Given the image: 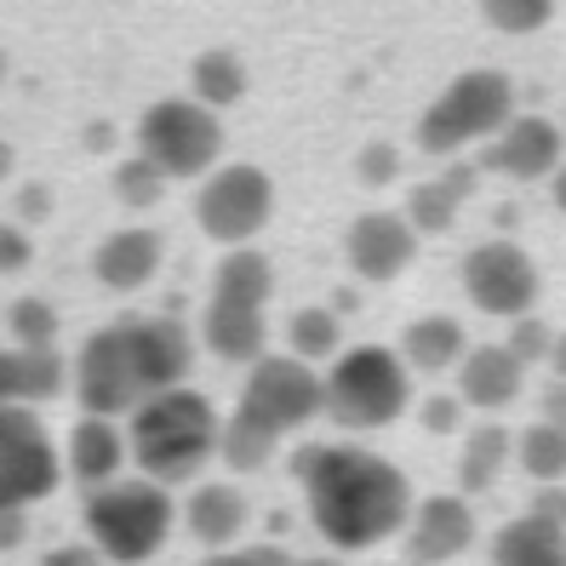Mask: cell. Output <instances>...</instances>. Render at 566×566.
Segmentation results:
<instances>
[{"label":"cell","instance_id":"cell-1","mask_svg":"<svg viewBox=\"0 0 566 566\" xmlns=\"http://www.w3.org/2000/svg\"><path fill=\"white\" fill-rule=\"evenodd\" d=\"M292 470L304 486L310 526L332 549H373L395 532H407L412 521V481L378 452H360L349 441L304 447L292 458Z\"/></svg>","mask_w":566,"mask_h":566},{"label":"cell","instance_id":"cell-2","mask_svg":"<svg viewBox=\"0 0 566 566\" xmlns=\"http://www.w3.org/2000/svg\"><path fill=\"white\" fill-rule=\"evenodd\" d=\"M218 436H223L218 407L201 389L184 384V389L149 395V401L132 412L126 447H132V463H138L149 481L178 486V481H195L218 458Z\"/></svg>","mask_w":566,"mask_h":566},{"label":"cell","instance_id":"cell-3","mask_svg":"<svg viewBox=\"0 0 566 566\" xmlns=\"http://www.w3.org/2000/svg\"><path fill=\"white\" fill-rule=\"evenodd\" d=\"M412 407V366L401 349L355 344L326 366V418L338 429H389Z\"/></svg>","mask_w":566,"mask_h":566},{"label":"cell","instance_id":"cell-4","mask_svg":"<svg viewBox=\"0 0 566 566\" xmlns=\"http://www.w3.org/2000/svg\"><path fill=\"white\" fill-rule=\"evenodd\" d=\"M172 497L160 481L138 475V481H109L86 492V538L97 544V555L115 566H144L160 555L166 532H172Z\"/></svg>","mask_w":566,"mask_h":566},{"label":"cell","instance_id":"cell-5","mask_svg":"<svg viewBox=\"0 0 566 566\" xmlns=\"http://www.w3.org/2000/svg\"><path fill=\"white\" fill-rule=\"evenodd\" d=\"M515 120V86L504 70H463L418 120L423 155H458L470 144H492Z\"/></svg>","mask_w":566,"mask_h":566},{"label":"cell","instance_id":"cell-6","mask_svg":"<svg viewBox=\"0 0 566 566\" xmlns=\"http://www.w3.org/2000/svg\"><path fill=\"white\" fill-rule=\"evenodd\" d=\"M75 395L97 418H120V412L132 418L149 401L155 378H149V360L138 344V321H115L104 332H92L75 360Z\"/></svg>","mask_w":566,"mask_h":566},{"label":"cell","instance_id":"cell-7","mask_svg":"<svg viewBox=\"0 0 566 566\" xmlns=\"http://www.w3.org/2000/svg\"><path fill=\"white\" fill-rule=\"evenodd\" d=\"M138 155L160 166L166 178H207L218 172L223 155V126L218 109L195 104V97H160L138 120Z\"/></svg>","mask_w":566,"mask_h":566},{"label":"cell","instance_id":"cell-8","mask_svg":"<svg viewBox=\"0 0 566 566\" xmlns=\"http://www.w3.org/2000/svg\"><path fill=\"white\" fill-rule=\"evenodd\" d=\"M235 412L286 441V436H297L304 423H315L326 412V378L297 355H263V360H252Z\"/></svg>","mask_w":566,"mask_h":566},{"label":"cell","instance_id":"cell-9","mask_svg":"<svg viewBox=\"0 0 566 566\" xmlns=\"http://www.w3.org/2000/svg\"><path fill=\"white\" fill-rule=\"evenodd\" d=\"M195 218L218 247H247L263 223L275 218V184L252 160H229L207 172L201 195H195Z\"/></svg>","mask_w":566,"mask_h":566},{"label":"cell","instance_id":"cell-10","mask_svg":"<svg viewBox=\"0 0 566 566\" xmlns=\"http://www.w3.org/2000/svg\"><path fill=\"white\" fill-rule=\"evenodd\" d=\"M63 481V452L29 407H0V504H41Z\"/></svg>","mask_w":566,"mask_h":566},{"label":"cell","instance_id":"cell-11","mask_svg":"<svg viewBox=\"0 0 566 566\" xmlns=\"http://www.w3.org/2000/svg\"><path fill=\"white\" fill-rule=\"evenodd\" d=\"M463 292L481 315H504V321H521L538 304V263H532L526 247L515 241H481L470 258H463Z\"/></svg>","mask_w":566,"mask_h":566},{"label":"cell","instance_id":"cell-12","mask_svg":"<svg viewBox=\"0 0 566 566\" xmlns=\"http://www.w3.org/2000/svg\"><path fill=\"white\" fill-rule=\"evenodd\" d=\"M344 258L360 281H395L418 258V229L407 223V212H360L344 235Z\"/></svg>","mask_w":566,"mask_h":566},{"label":"cell","instance_id":"cell-13","mask_svg":"<svg viewBox=\"0 0 566 566\" xmlns=\"http://www.w3.org/2000/svg\"><path fill=\"white\" fill-rule=\"evenodd\" d=\"M560 160H566L560 126L544 120V115H515V120L486 144V160H481V166H492V172H504V178H515V184H532V178H555Z\"/></svg>","mask_w":566,"mask_h":566},{"label":"cell","instance_id":"cell-14","mask_svg":"<svg viewBox=\"0 0 566 566\" xmlns=\"http://www.w3.org/2000/svg\"><path fill=\"white\" fill-rule=\"evenodd\" d=\"M475 544V510L452 492H429L412 504V521H407V555L418 566H441V560H458L463 549Z\"/></svg>","mask_w":566,"mask_h":566},{"label":"cell","instance_id":"cell-15","mask_svg":"<svg viewBox=\"0 0 566 566\" xmlns=\"http://www.w3.org/2000/svg\"><path fill=\"white\" fill-rule=\"evenodd\" d=\"M526 389V366L504 349V344H470L458 366V401L475 407V412H504L521 401Z\"/></svg>","mask_w":566,"mask_h":566},{"label":"cell","instance_id":"cell-16","mask_svg":"<svg viewBox=\"0 0 566 566\" xmlns=\"http://www.w3.org/2000/svg\"><path fill=\"white\" fill-rule=\"evenodd\" d=\"M126 458H132V447H126V436H120V423L86 412V418L70 429V447H63V470H70L86 492H97V486L120 481V463H126Z\"/></svg>","mask_w":566,"mask_h":566},{"label":"cell","instance_id":"cell-17","mask_svg":"<svg viewBox=\"0 0 566 566\" xmlns=\"http://www.w3.org/2000/svg\"><path fill=\"white\" fill-rule=\"evenodd\" d=\"M155 270H160V235L144 223L115 229V235H104L92 252V275L109 292H138V286L155 281Z\"/></svg>","mask_w":566,"mask_h":566},{"label":"cell","instance_id":"cell-18","mask_svg":"<svg viewBox=\"0 0 566 566\" xmlns=\"http://www.w3.org/2000/svg\"><path fill=\"white\" fill-rule=\"evenodd\" d=\"M201 344L229 360V366H252L263 360V344H270V321L252 304H223V297H207V315H201Z\"/></svg>","mask_w":566,"mask_h":566},{"label":"cell","instance_id":"cell-19","mask_svg":"<svg viewBox=\"0 0 566 566\" xmlns=\"http://www.w3.org/2000/svg\"><path fill=\"white\" fill-rule=\"evenodd\" d=\"M463 355H470V338L452 315H418L407 332H401V360L423 378H441V373H458Z\"/></svg>","mask_w":566,"mask_h":566},{"label":"cell","instance_id":"cell-20","mask_svg":"<svg viewBox=\"0 0 566 566\" xmlns=\"http://www.w3.org/2000/svg\"><path fill=\"white\" fill-rule=\"evenodd\" d=\"M247 492L241 486H229V481H207V486H195V497H189V510H184V521H189V532L201 538L207 549H229L247 532Z\"/></svg>","mask_w":566,"mask_h":566},{"label":"cell","instance_id":"cell-21","mask_svg":"<svg viewBox=\"0 0 566 566\" xmlns=\"http://www.w3.org/2000/svg\"><path fill=\"white\" fill-rule=\"evenodd\" d=\"M486 560L492 566H566V526L538 521V515H515L497 526Z\"/></svg>","mask_w":566,"mask_h":566},{"label":"cell","instance_id":"cell-22","mask_svg":"<svg viewBox=\"0 0 566 566\" xmlns=\"http://www.w3.org/2000/svg\"><path fill=\"white\" fill-rule=\"evenodd\" d=\"M270 292H275V270H270V258L252 252V247H229L223 263L212 270V297H223V304L263 310V304H270Z\"/></svg>","mask_w":566,"mask_h":566},{"label":"cell","instance_id":"cell-23","mask_svg":"<svg viewBox=\"0 0 566 566\" xmlns=\"http://www.w3.org/2000/svg\"><path fill=\"white\" fill-rule=\"evenodd\" d=\"M510 458H515V436L504 423H481L470 429V441H463V458H458V486L463 492H486L497 486V475L510 470Z\"/></svg>","mask_w":566,"mask_h":566},{"label":"cell","instance_id":"cell-24","mask_svg":"<svg viewBox=\"0 0 566 566\" xmlns=\"http://www.w3.org/2000/svg\"><path fill=\"white\" fill-rule=\"evenodd\" d=\"M70 378L57 349H7V384H12V407H35L52 401Z\"/></svg>","mask_w":566,"mask_h":566},{"label":"cell","instance_id":"cell-25","mask_svg":"<svg viewBox=\"0 0 566 566\" xmlns=\"http://www.w3.org/2000/svg\"><path fill=\"white\" fill-rule=\"evenodd\" d=\"M189 86H195V104H207V109H229V104H241L247 97V63L235 52H201L195 57V70H189Z\"/></svg>","mask_w":566,"mask_h":566},{"label":"cell","instance_id":"cell-26","mask_svg":"<svg viewBox=\"0 0 566 566\" xmlns=\"http://www.w3.org/2000/svg\"><path fill=\"white\" fill-rule=\"evenodd\" d=\"M515 463L538 486H560L566 481V429H555L544 418L532 429H521V436H515Z\"/></svg>","mask_w":566,"mask_h":566},{"label":"cell","instance_id":"cell-27","mask_svg":"<svg viewBox=\"0 0 566 566\" xmlns=\"http://www.w3.org/2000/svg\"><path fill=\"white\" fill-rule=\"evenodd\" d=\"M275 447H281V436H270V429H258L252 418H241V412H229V418H223L218 458H223L235 475H252V470H263V463L275 458Z\"/></svg>","mask_w":566,"mask_h":566},{"label":"cell","instance_id":"cell-28","mask_svg":"<svg viewBox=\"0 0 566 566\" xmlns=\"http://www.w3.org/2000/svg\"><path fill=\"white\" fill-rule=\"evenodd\" d=\"M286 344L297 360H338L344 355V326L332 310H297L286 321Z\"/></svg>","mask_w":566,"mask_h":566},{"label":"cell","instance_id":"cell-29","mask_svg":"<svg viewBox=\"0 0 566 566\" xmlns=\"http://www.w3.org/2000/svg\"><path fill=\"white\" fill-rule=\"evenodd\" d=\"M458 207H463V195L441 172V178H429L407 195V223L418 229V235H447V229L458 223Z\"/></svg>","mask_w":566,"mask_h":566},{"label":"cell","instance_id":"cell-30","mask_svg":"<svg viewBox=\"0 0 566 566\" xmlns=\"http://www.w3.org/2000/svg\"><path fill=\"white\" fill-rule=\"evenodd\" d=\"M12 326V349H57V310L46 297H18L7 310Z\"/></svg>","mask_w":566,"mask_h":566},{"label":"cell","instance_id":"cell-31","mask_svg":"<svg viewBox=\"0 0 566 566\" xmlns=\"http://www.w3.org/2000/svg\"><path fill=\"white\" fill-rule=\"evenodd\" d=\"M481 18L504 35H532L555 18V0H481Z\"/></svg>","mask_w":566,"mask_h":566},{"label":"cell","instance_id":"cell-32","mask_svg":"<svg viewBox=\"0 0 566 566\" xmlns=\"http://www.w3.org/2000/svg\"><path fill=\"white\" fill-rule=\"evenodd\" d=\"M166 184H172V178H166L160 166H149L144 155L138 160H120V172H115V195H120L126 207H155L160 195H166Z\"/></svg>","mask_w":566,"mask_h":566},{"label":"cell","instance_id":"cell-33","mask_svg":"<svg viewBox=\"0 0 566 566\" xmlns=\"http://www.w3.org/2000/svg\"><path fill=\"white\" fill-rule=\"evenodd\" d=\"M504 349H510L521 366H544V360H549V349H555V332H549V321H544V315H521V321H510Z\"/></svg>","mask_w":566,"mask_h":566},{"label":"cell","instance_id":"cell-34","mask_svg":"<svg viewBox=\"0 0 566 566\" xmlns=\"http://www.w3.org/2000/svg\"><path fill=\"white\" fill-rule=\"evenodd\" d=\"M201 566H297V560L275 544H247V549H212Z\"/></svg>","mask_w":566,"mask_h":566},{"label":"cell","instance_id":"cell-35","mask_svg":"<svg viewBox=\"0 0 566 566\" xmlns=\"http://www.w3.org/2000/svg\"><path fill=\"white\" fill-rule=\"evenodd\" d=\"M29 235L18 223H0V275H18V270H29Z\"/></svg>","mask_w":566,"mask_h":566},{"label":"cell","instance_id":"cell-36","mask_svg":"<svg viewBox=\"0 0 566 566\" xmlns=\"http://www.w3.org/2000/svg\"><path fill=\"white\" fill-rule=\"evenodd\" d=\"M463 423V401H452V395H429L423 401V429L429 436H447V429Z\"/></svg>","mask_w":566,"mask_h":566},{"label":"cell","instance_id":"cell-37","mask_svg":"<svg viewBox=\"0 0 566 566\" xmlns=\"http://www.w3.org/2000/svg\"><path fill=\"white\" fill-rule=\"evenodd\" d=\"M355 172H360L366 184H389V178H395V149H389V144H373V149H360Z\"/></svg>","mask_w":566,"mask_h":566},{"label":"cell","instance_id":"cell-38","mask_svg":"<svg viewBox=\"0 0 566 566\" xmlns=\"http://www.w3.org/2000/svg\"><path fill=\"white\" fill-rule=\"evenodd\" d=\"M526 515L566 526V486H538V492H532V504H526Z\"/></svg>","mask_w":566,"mask_h":566},{"label":"cell","instance_id":"cell-39","mask_svg":"<svg viewBox=\"0 0 566 566\" xmlns=\"http://www.w3.org/2000/svg\"><path fill=\"white\" fill-rule=\"evenodd\" d=\"M41 566H104V555H97V544H57L41 555Z\"/></svg>","mask_w":566,"mask_h":566},{"label":"cell","instance_id":"cell-40","mask_svg":"<svg viewBox=\"0 0 566 566\" xmlns=\"http://www.w3.org/2000/svg\"><path fill=\"white\" fill-rule=\"evenodd\" d=\"M23 532H29V510L0 504V549H18V544H23Z\"/></svg>","mask_w":566,"mask_h":566},{"label":"cell","instance_id":"cell-41","mask_svg":"<svg viewBox=\"0 0 566 566\" xmlns=\"http://www.w3.org/2000/svg\"><path fill=\"white\" fill-rule=\"evenodd\" d=\"M544 423L566 429V384H560V378H555V384L544 389Z\"/></svg>","mask_w":566,"mask_h":566},{"label":"cell","instance_id":"cell-42","mask_svg":"<svg viewBox=\"0 0 566 566\" xmlns=\"http://www.w3.org/2000/svg\"><path fill=\"white\" fill-rule=\"evenodd\" d=\"M544 366H549V373L566 384V332H555V349H549V360H544Z\"/></svg>","mask_w":566,"mask_h":566},{"label":"cell","instance_id":"cell-43","mask_svg":"<svg viewBox=\"0 0 566 566\" xmlns=\"http://www.w3.org/2000/svg\"><path fill=\"white\" fill-rule=\"evenodd\" d=\"M549 189H555V207H560V212H566V160H560V172H555V178H549Z\"/></svg>","mask_w":566,"mask_h":566},{"label":"cell","instance_id":"cell-44","mask_svg":"<svg viewBox=\"0 0 566 566\" xmlns=\"http://www.w3.org/2000/svg\"><path fill=\"white\" fill-rule=\"evenodd\" d=\"M0 407H12V384H7V349H0Z\"/></svg>","mask_w":566,"mask_h":566},{"label":"cell","instance_id":"cell-45","mask_svg":"<svg viewBox=\"0 0 566 566\" xmlns=\"http://www.w3.org/2000/svg\"><path fill=\"white\" fill-rule=\"evenodd\" d=\"M7 166H12V149H7V144H0V172H7Z\"/></svg>","mask_w":566,"mask_h":566},{"label":"cell","instance_id":"cell-46","mask_svg":"<svg viewBox=\"0 0 566 566\" xmlns=\"http://www.w3.org/2000/svg\"><path fill=\"white\" fill-rule=\"evenodd\" d=\"M297 566H338V560H297Z\"/></svg>","mask_w":566,"mask_h":566}]
</instances>
